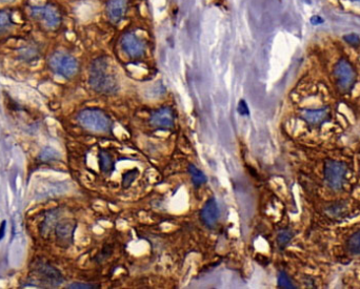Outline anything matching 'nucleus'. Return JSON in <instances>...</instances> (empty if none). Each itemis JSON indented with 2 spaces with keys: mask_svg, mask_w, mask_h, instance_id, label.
<instances>
[{
  "mask_svg": "<svg viewBox=\"0 0 360 289\" xmlns=\"http://www.w3.org/2000/svg\"><path fill=\"white\" fill-rule=\"evenodd\" d=\"M90 88L101 95L111 96L119 91V83L113 66L107 57L96 58L92 62L89 73Z\"/></svg>",
  "mask_w": 360,
  "mask_h": 289,
  "instance_id": "f257e3e1",
  "label": "nucleus"
},
{
  "mask_svg": "<svg viewBox=\"0 0 360 289\" xmlns=\"http://www.w3.org/2000/svg\"><path fill=\"white\" fill-rule=\"evenodd\" d=\"M76 120L80 127L93 132H111L113 129L111 117L100 108H83L77 114Z\"/></svg>",
  "mask_w": 360,
  "mask_h": 289,
  "instance_id": "f03ea898",
  "label": "nucleus"
},
{
  "mask_svg": "<svg viewBox=\"0 0 360 289\" xmlns=\"http://www.w3.org/2000/svg\"><path fill=\"white\" fill-rule=\"evenodd\" d=\"M48 64L55 74L66 79H72L79 71V64L77 59L71 54L62 51L54 52L49 57Z\"/></svg>",
  "mask_w": 360,
  "mask_h": 289,
  "instance_id": "7ed1b4c3",
  "label": "nucleus"
},
{
  "mask_svg": "<svg viewBox=\"0 0 360 289\" xmlns=\"http://www.w3.org/2000/svg\"><path fill=\"white\" fill-rule=\"evenodd\" d=\"M31 16L39 21L43 27L49 30H54L60 26L61 15L56 7L52 5L32 6L30 10Z\"/></svg>",
  "mask_w": 360,
  "mask_h": 289,
  "instance_id": "20e7f679",
  "label": "nucleus"
},
{
  "mask_svg": "<svg viewBox=\"0 0 360 289\" xmlns=\"http://www.w3.org/2000/svg\"><path fill=\"white\" fill-rule=\"evenodd\" d=\"M347 174V165L343 162L335 160H326L324 163V179L331 189L338 191L344 182Z\"/></svg>",
  "mask_w": 360,
  "mask_h": 289,
  "instance_id": "39448f33",
  "label": "nucleus"
},
{
  "mask_svg": "<svg viewBox=\"0 0 360 289\" xmlns=\"http://www.w3.org/2000/svg\"><path fill=\"white\" fill-rule=\"evenodd\" d=\"M334 77L337 87L342 92H349L353 88L356 74L353 66L347 59H340L334 67Z\"/></svg>",
  "mask_w": 360,
  "mask_h": 289,
  "instance_id": "423d86ee",
  "label": "nucleus"
},
{
  "mask_svg": "<svg viewBox=\"0 0 360 289\" xmlns=\"http://www.w3.org/2000/svg\"><path fill=\"white\" fill-rule=\"evenodd\" d=\"M77 224L71 219H62L59 220L54 233L56 238V243L62 248H69L74 243V235Z\"/></svg>",
  "mask_w": 360,
  "mask_h": 289,
  "instance_id": "0eeeda50",
  "label": "nucleus"
},
{
  "mask_svg": "<svg viewBox=\"0 0 360 289\" xmlns=\"http://www.w3.org/2000/svg\"><path fill=\"white\" fill-rule=\"evenodd\" d=\"M34 270L38 278H40L42 282L50 287H58L65 282V278L60 270L52 266L51 264L39 262L35 265Z\"/></svg>",
  "mask_w": 360,
  "mask_h": 289,
  "instance_id": "6e6552de",
  "label": "nucleus"
},
{
  "mask_svg": "<svg viewBox=\"0 0 360 289\" xmlns=\"http://www.w3.org/2000/svg\"><path fill=\"white\" fill-rule=\"evenodd\" d=\"M151 127L157 130H171L175 126V114L171 107H160L150 116Z\"/></svg>",
  "mask_w": 360,
  "mask_h": 289,
  "instance_id": "1a4fd4ad",
  "label": "nucleus"
},
{
  "mask_svg": "<svg viewBox=\"0 0 360 289\" xmlns=\"http://www.w3.org/2000/svg\"><path fill=\"white\" fill-rule=\"evenodd\" d=\"M122 51L130 58H140L144 54L145 46L142 39L137 37L134 33H126L120 41Z\"/></svg>",
  "mask_w": 360,
  "mask_h": 289,
  "instance_id": "9d476101",
  "label": "nucleus"
},
{
  "mask_svg": "<svg viewBox=\"0 0 360 289\" xmlns=\"http://www.w3.org/2000/svg\"><path fill=\"white\" fill-rule=\"evenodd\" d=\"M219 215L220 212H219L218 203L214 198L208 200L200 212L201 220L208 227H214L219 220Z\"/></svg>",
  "mask_w": 360,
  "mask_h": 289,
  "instance_id": "9b49d317",
  "label": "nucleus"
},
{
  "mask_svg": "<svg viewBox=\"0 0 360 289\" xmlns=\"http://www.w3.org/2000/svg\"><path fill=\"white\" fill-rule=\"evenodd\" d=\"M128 10V0H108L107 3V16L112 23L121 21Z\"/></svg>",
  "mask_w": 360,
  "mask_h": 289,
  "instance_id": "f8f14e48",
  "label": "nucleus"
},
{
  "mask_svg": "<svg viewBox=\"0 0 360 289\" xmlns=\"http://www.w3.org/2000/svg\"><path fill=\"white\" fill-rule=\"evenodd\" d=\"M328 117H330V115H328L326 108H306L301 111V118L307 123H309L310 126L314 127L322 126L323 123L328 120Z\"/></svg>",
  "mask_w": 360,
  "mask_h": 289,
  "instance_id": "ddd939ff",
  "label": "nucleus"
},
{
  "mask_svg": "<svg viewBox=\"0 0 360 289\" xmlns=\"http://www.w3.org/2000/svg\"><path fill=\"white\" fill-rule=\"evenodd\" d=\"M60 212L58 209H52L49 210L48 213L45 214L43 220L40 224V235L42 237H49L51 233L55 230V227L60 220Z\"/></svg>",
  "mask_w": 360,
  "mask_h": 289,
  "instance_id": "4468645a",
  "label": "nucleus"
},
{
  "mask_svg": "<svg viewBox=\"0 0 360 289\" xmlns=\"http://www.w3.org/2000/svg\"><path fill=\"white\" fill-rule=\"evenodd\" d=\"M98 159L101 173H104L106 175H111L115 168V162L113 160V156L108 152L101 150L98 155Z\"/></svg>",
  "mask_w": 360,
  "mask_h": 289,
  "instance_id": "2eb2a0df",
  "label": "nucleus"
},
{
  "mask_svg": "<svg viewBox=\"0 0 360 289\" xmlns=\"http://www.w3.org/2000/svg\"><path fill=\"white\" fill-rule=\"evenodd\" d=\"M187 171H189V174L191 176L193 184L196 187H199L207 182V180H208L207 176L197 166H195V165H193V164H191V165L187 166Z\"/></svg>",
  "mask_w": 360,
  "mask_h": 289,
  "instance_id": "dca6fc26",
  "label": "nucleus"
},
{
  "mask_svg": "<svg viewBox=\"0 0 360 289\" xmlns=\"http://www.w3.org/2000/svg\"><path fill=\"white\" fill-rule=\"evenodd\" d=\"M59 158H60V154L56 150H54V148H52L50 146L44 147L43 150L40 152V154H39V159L43 162L56 161V160H59Z\"/></svg>",
  "mask_w": 360,
  "mask_h": 289,
  "instance_id": "f3484780",
  "label": "nucleus"
},
{
  "mask_svg": "<svg viewBox=\"0 0 360 289\" xmlns=\"http://www.w3.org/2000/svg\"><path fill=\"white\" fill-rule=\"evenodd\" d=\"M138 176H139V170L137 168L130 169L127 173H124L122 176V182H121L123 189H128V187H130L131 184L136 180Z\"/></svg>",
  "mask_w": 360,
  "mask_h": 289,
  "instance_id": "a211bd4d",
  "label": "nucleus"
},
{
  "mask_svg": "<svg viewBox=\"0 0 360 289\" xmlns=\"http://www.w3.org/2000/svg\"><path fill=\"white\" fill-rule=\"evenodd\" d=\"M348 246L351 253L360 255V230L355 232L348 242Z\"/></svg>",
  "mask_w": 360,
  "mask_h": 289,
  "instance_id": "6ab92c4d",
  "label": "nucleus"
},
{
  "mask_svg": "<svg viewBox=\"0 0 360 289\" xmlns=\"http://www.w3.org/2000/svg\"><path fill=\"white\" fill-rule=\"evenodd\" d=\"M277 283L278 286L281 288H287V289H293L295 288L293 282L289 279V277L287 275L285 271H280L278 278H277Z\"/></svg>",
  "mask_w": 360,
  "mask_h": 289,
  "instance_id": "aec40b11",
  "label": "nucleus"
},
{
  "mask_svg": "<svg viewBox=\"0 0 360 289\" xmlns=\"http://www.w3.org/2000/svg\"><path fill=\"white\" fill-rule=\"evenodd\" d=\"M12 26V18L10 13L0 11V33L4 32Z\"/></svg>",
  "mask_w": 360,
  "mask_h": 289,
  "instance_id": "412c9836",
  "label": "nucleus"
},
{
  "mask_svg": "<svg viewBox=\"0 0 360 289\" xmlns=\"http://www.w3.org/2000/svg\"><path fill=\"white\" fill-rule=\"evenodd\" d=\"M293 238V233L292 231H289L288 229H285V230H281L278 236H277V243L280 247H285L289 241L292 240Z\"/></svg>",
  "mask_w": 360,
  "mask_h": 289,
  "instance_id": "4be33fe9",
  "label": "nucleus"
},
{
  "mask_svg": "<svg viewBox=\"0 0 360 289\" xmlns=\"http://www.w3.org/2000/svg\"><path fill=\"white\" fill-rule=\"evenodd\" d=\"M67 288L69 289H95L99 288V286L95 284H90V283H83V282H74L70 284Z\"/></svg>",
  "mask_w": 360,
  "mask_h": 289,
  "instance_id": "5701e85b",
  "label": "nucleus"
},
{
  "mask_svg": "<svg viewBox=\"0 0 360 289\" xmlns=\"http://www.w3.org/2000/svg\"><path fill=\"white\" fill-rule=\"evenodd\" d=\"M343 40L348 44L357 46L360 44V37L357 34H348L343 37Z\"/></svg>",
  "mask_w": 360,
  "mask_h": 289,
  "instance_id": "b1692460",
  "label": "nucleus"
},
{
  "mask_svg": "<svg viewBox=\"0 0 360 289\" xmlns=\"http://www.w3.org/2000/svg\"><path fill=\"white\" fill-rule=\"evenodd\" d=\"M237 112L239 115L241 116H250V109H249V105L248 103L246 102L245 99H241L239 101L238 103V106H237Z\"/></svg>",
  "mask_w": 360,
  "mask_h": 289,
  "instance_id": "393cba45",
  "label": "nucleus"
},
{
  "mask_svg": "<svg viewBox=\"0 0 360 289\" xmlns=\"http://www.w3.org/2000/svg\"><path fill=\"white\" fill-rule=\"evenodd\" d=\"M5 230H6V221L3 220L1 224H0V241L4 238Z\"/></svg>",
  "mask_w": 360,
  "mask_h": 289,
  "instance_id": "a878e982",
  "label": "nucleus"
},
{
  "mask_svg": "<svg viewBox=\"0 0 360 289\" xmlns=\"http://www.w3.org/2000/svg\"><path fill=\"white\" fill-rule=\"evenodd\" d=\"M323 22H324L323 18L319 17V16H313L311 18V23H312V25H314V26H318V25H320V23H323Z\"/></svg>",
  "mask_w": 360,
  "mask_h": 289,
  "instance_id": "bb28decb",
  "label": "nucleus"
},
{
  "mask_svg": "<svg viewBox=\"0 0 360 289\" xmlns=\"http://www.w3.org/2000/svg\"><path fill=\"white\" fill-rule=\"evenodd\" d=\"M351 1H353V2H357V3H360V0H351Z\"/></svg>",
  "mask_w": 360,
  "mask_h": 289,
  "instance_id": "cd10ccee",
  "label": "nucleus"
},
{
  "mask_svg": "<svg viewBox=\"0 0 360 289\" xmlns=\"http://www.w3.org/2000/svg\"><path fill=\"white\" fill-rule=\"evenodd\" d=\"M7 1H11V0H0V2H7Z\"/></svg>",
  "mask_w": 360,
  "mask_h": 289,
  "instance_id": "c85d7f7f",
  "label": "nucleus"
}]
</instances>
